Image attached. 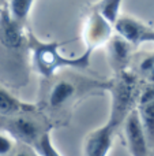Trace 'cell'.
Returning <instances> with one entry per match:
<instances>
[{
    "label": "cell",
    "mask_w": 154,
    "mask_h": 156,
    "mask_svg": "<svg viewBox=\"0 0 154 156\" xmlns=\"http://www.w3.org/2000/svg\"><path fill=\"white\" fill-rule=\"evenodd\" d=\"M115 26L108 22L95 8H93L86 19L83 30V38L86 43V48L95 49L97 47L106 44L112 37Z\"/></svg>",
    "instance_id": "3"
},
{
    "label": "cell",
    "mask_w": 154,
    "mask_h": 156,
    "mask_svg": "<svg viewBox=\"0 0 154 156\" xmlns=\"http://www.w3.org/2000/svg\"><path fill=\"white\" fill-rule=\"evenodd\" d=\"M109 90L112 94L109 122L115 127H117L135 108V101L138 99L136 76L127 70L120 71L117 73V77L109 83Z\"/></svg>",
    "instance_id": "2"
},
{
    "label": "cell",
    "mask_w": 154,
    "mask_h": 156,
    "mask_svg": "<svg viewBox=\"0 0 154 156\" xmlns=\"http://www.w3.org/2000/svg\"><path fill=\"white\" fill-rule=\"evenodd\" d=\"M123 0H101L100 3L95 4V10L104 16L108 22H111L115 26V23L119 19L120 14V5Z\"/></svg>",
    "instance_id": "12"
},
{
    "label": "cell",
    "mask_w": 154,
    "mask_h": 156,
    "mask_svg": "<svg viewBox=\"0 0 154 156\" xmlns=\"http://www.w3.org/2000/svg\"><path fill=\"white\" fill-rule=\"evenodd\" d=\"M115 130L116 127L108 121L102 127L90 133L85 140V156H108Z\"/></svg>",
    "instance_id": "7"
},
{
    "label": "cell",
    "mask_w": 154,
    "mask_h": 156,
    "mask_svg": "<svg viewBox=\"0 0 154 156\" xmlns=\"http://www.w3.org/2000/svg\"><path fill=\"white\" fill-rule=\"evenodd\" d=\"M78 93V83L70 78H59L52 85L48 94V105L52 110L65 107Z\"/></svg>",
    "instance_id": "9"
},
{
    "label": "cell",
    "mask_w": 154,
    "mask_h": 156,
    "mask_svg": "<svg viewBox=\"0 0 154 156\" xmlns=\"http://www.w3.org/2000/svg\"><path fill=\"white\" fill-rule=\"evenodd\" d=\"M29 51L32 52V63L34 70L41 77L49 78L60 69H76L85 70L90 66V59L94 49L86 48V51L76 58H65L59 52V48L64 43L59 41H41L33 32H27Z\"/></svg>",
    "instance_id": "1"
},
{
    "label": "cell",
    "mask_w": 154,
    "mask_h": 156,
    "mask_svg": "<svg viewBox=\"0 0 154 156\" xmlns=\"http://www.w3.org/2000/svg\"><path fill=\"white\" fill-rule=\"evenodd\" d=\"M124 132L127 145L132 156H149V141L142 125L141 116L136 108H134L124 121Z\"/></svg>",
    "instance_id": "4"
},
{
    "label": "cell",
    "mask_w": 154,
    "mask_h": 156,
    "mask_svg": "<svg viewBox=\"0 0 154 156\" xmlns=\"http://www.w3.org/2000/svg\"><path fill=\"white\" fill-rule=\"evenodd\" d=\"M25 112V111H32L30 105H25L23 103L18 101L14 96H11L8 92L0 88V112L10 115V114Z\"/></svg>",
    "instance_id": "11"
},
{
    "label": "cell",
    "mask_w": 154,
    "mask_h": 156,
    "mask_svg": "<svg viewBox=\"0 0 154 156\" xmlns=\"http://www.w3.org/2000/svg\"><path fill=\"white\" fill-rule=\"evenodd\" d=\"M33 3H34V0H11L10 12L12 15V18L21 22V23H23L29 16Z\"/></svg>",
    "instance_id": "14"
},
{
    "label": "cell",
    "mask_w": 154,
    "mask_h": 156,
    "mask_svg": "<svg viewBox=\"0 0 154 156\" xmlns=\"http://www.w3.org/2000/svg\"><path fill=\"white\" fill-rule=\"evenodd\" d=\"M115 30L132 45H139L142 43H154V29L131 16H119L117 22L115 23Z\"/></svg>",
    "instance_id": "5"
},
{
    "label": "cell",
    "mask_w": 154,
    "mask_h": 156,
    "mask_svg": "<svg viewBox=\"0 0 154 156\" xmlns=\"http://www.w3.org/2000/svg\"><path fill=\"white\" fill-rule=\"evenodd\" d=\"M48 129L49 127H45L35 119H32L29 116H19L11 121L8 130L15 138L26 144L27 147H32L34 141L38 140V137Z\"/></svg>",
    "instance_id": "8"
},
{
    "label": "cell",
    "mask_w": 154,
    "mask_h": 156,
    "mask_svg": "<svg viewBox=\"0 0 154 156\" xmlns=\"http://www.w3.org/2000/svg\"><path fill=\"white\" fill-rule=\"evenodd\" d=\"M106 51H108V62L115 73L127 70L128 63L131 62V54H132V44L126 40L123 36L113 34L106 43Z\"/></svg>",
    "instance_id": "6"
},
{
    "label": "cell",
    "mask_w": 154,
    "mask_h": 156,
    "mask_svg": "<svg viewBox=\"0 0 154 156\" xmlns=\"http://www.w3.org/2000/svg\"><path fill=\"white\" fill-rule=\"evenodd\" d=\"M136 110L141 116L150 148H154V86H149L141 93Z\"/></svg>",
    "instance_id": "10"
},
{
    "label": "cell",
    "mask_w": 154,
    "mask_h": 156,
    "mask_svg": "<svg viewBox=\"0 0 154 156\" xmlns=\"http://www.w3.org/2000/svg\"><path fill=\"white\" fill-rule=\"evenodd\" d=\"M12 149V141L8 137L0 134V156H4L7 154H10Z\"/></svg>",
    "instance_id": "16"
},
{
    "label": "cell",
    "mask_w": 154,
    "mask_h": 156,
    "mask_svg": "<svg viewBox=\"0 0 154 156\" xmlns=\"http://www.w3.org/2000/svg\"><path fill=\"white\" fill-rule=\"evenodd\" d=\"M30 148L34 149V152L38 156H62L57 152V149L55 148V145L52 144L51 129L44 132L42 134L38 137V140L34 141V144H33Z\"/></svg>",
    "instance_id": "13"
},
{
    "label": "cell",
    "mask_w": 154,
    "mask_h": 156,
    "mask_svg": "<svg viewBox=\"0 0 154 156\" xmlns=\"http://www.w3.org/2000/svg\"><path fill=\"white\" fill-rule=\"evenodd\" d=\"M16 156H34V155H32L30 152H19V154H16ZM35 156H38V155L35 154Z\"/></svg>",
    "instance_id": "17"
},
{
    "label": "cell",
    "mask_w": 154,
    "mask_h": 156,
    "mask_svg": "<svg viewBox=\"0 0 154 156\" xmlns=\"http://www.w3.org/2000/svg\"><path fill=\"white\" fill-rule=\"evenodd\" d=\"M138 69L141 71L142 76L147 77L149 80H154V54L145 55L141 60H139Z\"/></svg>",
    "instance_id": "15"
}]
</instances>
